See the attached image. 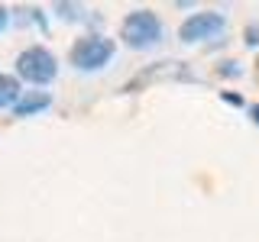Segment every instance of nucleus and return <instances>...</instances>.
Returning a JSON list of instances; mask_svg holds the SVG:
<instances>
[{
    "label": "nucleus",
    "mask_w": 259,
    "mask_h": 242,
    "mask_svg": "<svg viewBox=\"0 0 259 242\" xmlns=\"http://www.w3.org/2000/svg\"><path fill=\"white\" fill-rule=\"evenodd\" d=\"M162 32H165L162 20L152 10H133L120 23V39L130 48H152L156 42H162Z\"/></svg>",
    "instance_id": "2"
},
{
    "label": "nucleus",
    "mask_w": 259,
    "mask_h": 242,
    "mask_svg": "<svg viewBox=\"0 0 259 242\" xmlns=\"http://www.w3.org/2000/svg\"><path fill=\"white\" fill-rule=\"evenodd\" d=\"M7 26H10V10L0 7V32H7Z\"/></svg>",
    "instance_id": "8"
},
{
    "label": "nucleus",
    "mask_w": 259,
    "mask_h": 242,
    "mask_svg": "<svg viewBox=\"0 0 259 242\" xmlns=\"http://www.w3.org/2000/svg\"><path fill=\"white\" fill-rule=\"evenodd\" d=\"M221 75H224V78H240L237 62H224V65H221Z\"/></svg>",
    "instance_id": "7"
},
{
    "label": "nucleus",
    "mask_w": 259,
    "mask_h": 242,
    "mask_svg": "<svg viewBox=\"0 0 259 242\" xmlns=\"http://www.w3.org/2000/svg\"><path fill=\"white\" fill-rule=\"evenodd\" d=\"M23 97V87H20V78L16 75H0V110L7 107H16Z\"/></svg>",
    "instance_id": "6"
},
{
    "label": "nucleus",
    "mask_w": 259,
    "mask_h": 242,
    "mask_svg": "<svg viewBox=\"0 0 259 242\" xmlns=\"http://www.w3.org/2000/svg\"><path fill=\"white\" fill-rule=\"evenodd\" d=\"M249 116H253V123L259 126V107H249Z\"/></svg>",
    "instance_id": "11"
},
{
    "label": "nucleus",
    "mask_w": 259,
    "mask_h": 242,
    "mask_svg": "<svg viewBox=\"0 0 259 242\" xmlns=\"http://www.w3.org/2000/svg\"><path fill=\"white\" fill-rule=\"evenodd\" d=\"M224 100L233 103V107H243V97H240V94H224Z\"/></svg>",
    "instance_id": "10"
},
{
    "label": "nucleus",
    "mask_w": 259,
    "mask_h": 242,
    "mask_svg": "<svg viewBox=\"0 0 259 242\" xmlns=\"http://www.w3.org/2000/svg\"><path fill=\"white\" fill-rule=\"evenodd\" d=\"M55 75H59V58L46 45H29L16 55V78L20 81L42 87V84H52Z\"/></svg>",
    "instance_id": "1"
},
{
    "label": "nucleus",
    "mask_w": 259,
    "mask_h": 242,
    "mask_svg": "<svg viewBox=\"0 0 259 242\" xmlns=\"http://www.w3.org/2000/svg\"><path fill=\"white\" fill-rule=\"evenodd\" d=\"M259 42V29L253 26V29H246V45H256Z\"/></svg>",
    "instance_id": "9"
},
{
    "label": "nucleus",
    "mask_w": 259,
    "mask_h": 242,
    "mask_svg": "<svg viewBox=\"0 0 259 242\" xmlns=\"http://www.w3.org/2000/svg\"><path fill=\"white\" fill-rule=\"evenodd\" d=\"M52 107V97H49L46 91H23L20 97V103L13 107L16 116H36V113H42Z\"/></svg>",
    "instance_id": "5"
},
{
    "label": "nucleus",
    "mask_w": 259,
    "mask_h": 242,
    "mask_svg": "<svg viewBox=\"0 0 259 242\" xmlns=\"http://www.w3.org/2000/svg\"><path fill=\"white\" fill-rule=\"evenodd\" d=\"M113 52H117L113 39L84 36V39H78V42L71 45V65H75L78 71H101L104 65L113 58Z\"/></svg>",
    "instance_id": "3"
},
{
    "label": "nucleus",
    "mask_w": 259,
    "mask_h": 242,
    "mask_svg": "<svg viewBox=\"0 0 259 242\" xmlns=\"http://www.w3.org/2000/svg\"><path fill=\"white\" fill-rule=\"evenodd\" d=\"M224 29H227L224 13H217V10H201V13H191L188 20L182 23L178 39H182V42H204V39L221 36Z\"/></svg>",
    "instance_id": "4"
}]
</instances>
